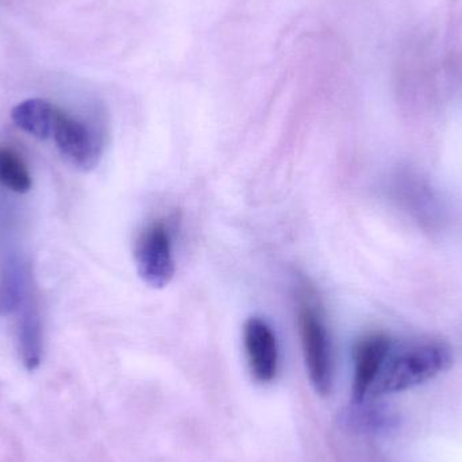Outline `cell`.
Masks as SVG:
<instances>
[{"label": "cell", "instance_id": "9", "mask_svg": "<svg viewBox=\"0 0 462 462\" xmlns=\"http://www.w3.org/2000/svg\"><path fill=\"white\" fill-rule=\"evenodd\" d=\"M0 186L16 194H26L32 181L22 157L13 149L0 146Z\"/></svg>", "mask_w": 462, "mask_h": 462}, {"label": "cell", "instance_id": "1", "mask_svg": "<svg viewBox=\"0 0 462 462\" xmlns=\"http://www.w3.org/2000/svg\"><path fill=\"white\" fill-rule=\"evenodd\" d=\"M452 350L439 341L426 339L395 345L380 368L368 398H382L418 387L450 368Z\"/></svg>", "mask_w": 462, "mask_h": 462}, {"label": "cell", "instance_id": "3", "mask_svg": "<svg viewBox=\"0 0 462 462\" xmlns=\"http://www.w3.org/2000/svg\"><path fill=\"white\" fill-rule=\"evenodd\" d=\"M173 239L170 227L162 219L149 225L138 236L134 258L138 274L149 287H167L175 276Z\"/></svg>", "mask_w": 462, "mask_h": 462}, {"label": "cell", "instance_id": "2", "mask_svg": "<svg viewBox=\"0 0 462 462\" xmlns=\"http://www.w3.org/2000/svg\"><path fill=\"white\" fill-rule=\"evenodd\" d=\"M298 323L310 382L317 393L326 396L333 382L330 337L311 291L299 292Z\"/></svg>", "mask_w": 462, "mask_h": 462}, {"label": "cell", "instance_id": "5", "mask_svg": "<svg viewBox=\"0 0 462 462\" xmlns=\"http://www.w3.org/2000/svg\"><path fill=\"white\" fill-rule=\"evenodd\" d=\"M244 342L253 377L263 384L273 382L279 371V346L271 326L261 318H249L245 323Z\"/></svg>", "mask_w": 462, "mask_h": 462}, {"label": "cell", "instance_id": "6", "mask_svg": "<svg viewBox=\"0 0 462 462\" xmlns=\"http://www.w3.org/2000/svg\"><path fill=\"white\" fill-rule=\"evenodd\" d=\"M393 346V341L384 334H371L358 341L355 349V377L353 399L363 403L379 374L380 368Z\"/></svg>", "mask_w": 462, "mask_h": 462}, {"label": "cell", "instance_id": "7", "mask_svg": "<svg viewBox=\"0 0 462 462\" xmlns=\"http://www.w3.org/2000/svg\"><path fill=\"white\" fill-rule=\"evenodd\" d=\"M59 111L60 107L49 100L35 97L16 105L11 111V118L27 134L38 140H48L51 137Z\"/></svg>", "mask_w": 462, "mask_h": 462}, {"label": "cell", "instance_id": "4", "mask_svg": "<svg viewBox=\"0 0 462 462\" xmlns=\"http://www.w3.org/2000/svg\"><path fill=\"white\" fill-rule=\"evenodd\" d=\"M51 140L60 153L80 171L94 170L103 154V138L95 127L60 108Z\"/></svg>", "mask_w": 462, "mask_h": 462}, {"label": "cell", "instance_id": "8", "mask_svg": "<svg viewBox=\"0 0 462 462\" xmlns=\"http://www.w3.org/2000/svg\"><path fill=\"white\" fill-rule=\"evenodd\" d=\"M19 355L24 366L34 371L42 358V328L37 310L29 306L23 312L18 330Z\"/></svg>", "mask_w": 462, "mask_h": 462}]
</instances>
